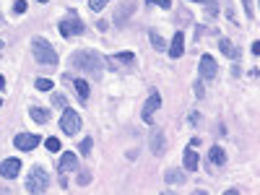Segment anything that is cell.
Returning a JSON list of instances; mask_svg holds the SVG:
<instances>
[{
	"instance_id": "6da1fadb",
	"label": "cell",
	"mask_w": 260,
	"mask_h": 195,
	"mask_svg": "<svg viewBox=\"0 0 260 195\" xmlns=\"http://www.w3.org/2000/svg\"><path fill=\"white\" fill-rule=\"evenodd\" d=\"M104 57L96 52V50H76L71 55V68L73 71H81L83 76H91V78H99L102 71H104Z\"/></svg>"
},
{
	"instance_id": "7a4b0ae2",
	"label": "cell",
	"mask_w": 260,
	"mask_h": 195,
	"mask_svg": "<svg viewBox=\"0 0 260 195\" xmlns=\"http://www.w3.org/2000/svg\"><path fill=\"white\" fill-rule=\"evenodd\" d=\"M31 52H34V60L42 62V65H47V68H55L57 65V52H55V47L45 37H34L31 39Z\"/></svg>"
},
{
	"instance_id": "3957f363",
	"label": "cell",
	"mask_w": 260,
	"mask_h": 195,
	"mask_svg": "<svg viewBox=\"0 0 260 195\" xmlns=\"http://www.w3.org/2000/svg\"><path fill=\"white\" fill-rule=\"evenodd\" d=\"M47 187H50V175L42 167H34L26 177V190L29 192H47Z\"/></svg>"
},
{
	"instance_id": "277c9868",
	"label": "cell",
	"mask_w": 260,
	"mask_h": 195,
	"mask_svg": "<svg viewBox=\"0 0 260 195\" xmlns=\"http://www.w3.org/2000/svg\"><path fill=\"white\" fill-rule=\"evenodd\" d=\"M57 31H60L62 37H78V34H83V31H86V26H83V21L76 16V11H71V13H68V18L60 21Z\"/></svg>"
},
{
	"instance_id": "5b68a950",
	"label": "cell",
	"mask_w": 260,
	"mask_h": 195,
	"mask_svg": "<svg viewBox=\"0 0 260 195\" xmlns=\"http://www.w3.org/2000/svg\"><path fill=\"white\" fill-rule=\"evenodd\" d=\"M60 127L65 136H76L81 130V115L76 110H71V107H65L62 110V117H60Z\"/></svg>"
},
{
	"instance_id": "8992f818",
	"label": "cell",
	"mask_w": 260,
	"mask_h": 195,
	"mask_svg": "<svg viewBox=\"0 0 260 195\" xmlns=\"http://www.w3.org/2000/svg\"><path fill=\"white\" fill-rule=\"evenodd\" d=\"M104 62L110 65L112 71H130V68H133V62H136V55L133 52H117V55L104 57Z\"/></svg>"
},
{
	"instance_id": "52a82bcc",
	"label": "cell",
	"mask_w": 260,
	"mask_h": 195,
	"mask_svg": "<svg viewBox=\"0 0 260 195\" xmlns=\"http://www.w3.org/2000/svg\"><path fill=\"white\" fill-rule=\"evenodd\" d=\"M148 146H151V154H154V156H164V151H167V133H164L161 127H154V130H151Z\"/></svg>"
},
{
	"instance_id": "ba28073f",
	"label": "cell",
	"mask_w": 260,
	"mask_h": 195,
	"mask_svg": "<svg viewBox=\"0 0 260 195\" xmlns=\"http://www.w3.org/2000/svg\"><path fill=\"white\" fill-rule=\"evenodd\" d=\"M161 107V96H159V91H151V96L146 99V104H143V110H141V117H143V122L146 125H151V120H154V112Z\"/></svg>"
},
{
	"instance_id": "9c48e42d",
	"label": "cell",
	"mask_w": 260,
	"mask_h": 195,
	"mask_svg": "<svg viewBox=\"0 0 260 195\" xmlns=\"http://www.w3.org/2000/svg\"><path fill=\"white\" fill-rule=\"evenodd\" d=\"M42 143V138L39 136H31V133H18L16 138H13V146L18 148V151H31V148H37Z\"/></svg>"
},
{
	"instance_id": "30bf717a",
	"label": "cell",
	"mask_w": 260,
	"mask_h": 195,
	"mask_svg": "<svg viewBox=\"0 0 260 195\" xmlns=\"http://www.w3.org/2000/svg\"><path fill=\"white\" fill-rule=\"evenodd\" d=\"M198 71H201V78H216V73H219V65H216V60L211 55H203L201 62H198Z\"/></svg>"
},
{
	"instance_id": "8fae6325",
	"label": "cell",
	"mask_w": 260,
	"mask_h": 195,
	"mask_svg": "<svg viewBox=\"0 0 260 195\" xmlns=\"http://www.w3.org/2000/svg\"><path fill=\"white\" fill-rule=\"evenodd\" d=\"M21 167L24 164H21L18 159H6L3 164H0V175H3L6 180H16L21 175Z\"/></svg>"
},
{
	"instance_id": "7c38bea8",
	"label": "cell",
	"mask_w": 260,
	"mask_h": 195,
	"mask_svg": "<svg viewBox=\"0 0 260 195\" xmlns=\"http://www.w3.org/2000/svg\"><path fill=\"white\" fill-rule=\"evenodd\" d=\"M182 55H185V34H182V31H177L175 37H172L169 57H172V60H177V57H182Z\"/></svg>"
},
{
	"instance_id": "4fadbf2b",
	"label": "cell",
	"mask_w": 260,
	"mask_h": 195,
	"mask_svg": "<svg viewBox=\"0 0 260 195\" xmlns=\"http://www.w3.org/2000/svg\"><path fill=\"white\" fill-rule=\"evenodd\" d=\"M57 169H60V175H65V172H73V169H78V156H76V154H71V151H65V154L60 156V164H57Z\"/></svg>"
},
{
	"instance_id": "5bb4252c",
	"label": "cell",
	"mask_w": 260,
	"mask_h": 195,
	"mask_svg": "<svg viewBox=\"0 0 260 195\" xmlns=\"http://www.w3.org/2000/svg\"><path fill=\"white\" fill-rule=\"evenodd\" d=\"M198 154H195V148H185V154H182V169H187V172H195L198 169Z\"/></svg>"
},
{
	"instance_id": "9a60e30c",
	"label": "cell",
	"mask_w": 260,
	"mask_h": 195,
	"mask_svg": "<svg viewBox=\"0 0 260 195\" xmlns=\"http://www.w3.org/2000/svg\"><path fill=\"white\" fill-rule=\"evenodd\" d=\"M224 161H226V154H224V148H221V146H211V148H208V164L224 167Z\"/></svg>"
},
{
	"instance_id": "2e32d148",
	"label": "cell",
	"mask_w": 260,
	"mask_h": 195,
	"mask_svg": "<svg viewBox=\"0 0 260 195\" xmlns=\"http://www.w3.org/2000/svg\"><path fill=\"white\" fill-rule=\"evenodd\" d=\"M68 83H71L73 89H76V94H78V99H81V102H86V99H89V94H91V91H89V83H86L83 78H71Z\"/></svg>"
},
{
	"instance_id": "e0dca14e",
	"label": "cell",
	"mask_w": 260,
	"mask_h": 195,
	"mask_svg": "<svg viewBox=\"0 0 260 195\" xmlns=\"http://www.w3.org/2000/svg\"><path fill=\"white\" fill-rule=\"evenodd\" d=\"M164 180L172 182V185H182V182L187 180V169H185V172H182V169H167Z\"/></svg>"
},
{
	"instance_id": "ac0fdd59",
	"label": "cell",
	"mask_w": 260,
	"mask_h": 195,
	"mask_svg": "<svg viewBox=\"0 0 260 195\" xmlns=\"http://www.w3.org/2000/svg\"><path fill=\"white\" fill-rule=\"evenodd\" d=\"M219 47H221V52H224L226 57H232V60H240V50H237L229 39H219Z\"/></svg>"
},
{
	"instance_id": "d6986e66",
	"label": "cell",
	"mask_w": 260,
	"mask_h": 195,
	"mask_svg": "<svg viewBox=\"0 0 260 195\" xmlns=\"http://www.w3.org/2000/svg\"><path fill=\"white\" fill-rule=\"evenodd\" d=\"M29 115H31V120H34V122H39V125L50 120V110H42V107H31Z\"/></svg>"
},
{
	"instance_id": "ffe728a7",
	"label": "cell",
	"mask_w": 260,
	"mask_h": 195,
	"mask_svg": "<svg viewBox=\"0 0 260 195\" xmlns=\"http://www.w3.org/2000/svg\"><path fill=\"white\" fill-rule=\"evenodd\" d=\"M148 39H151V45H154V50H156V52H164V50H167V42H164V39H161L154 29L148 31Z\"/></svg>"
},
{
	"instance_id": "44dd1931",
	"label": "cell",
	"mask_w": 260,
	"mask_h": 195,
	"mask_svg": "<svg viewBox=\"0 0 260 195\" xmlns=\"http://www.w3.org/2000/svg\"><path fill=\"white\" fill-rule=\"evenodd\" d=\"M34 86H37L39 91H52V81H50V78H42V76L34 81Z\"/></svg>"
},
{
	"instance_id": "7402d4cb",
	"label": "cell",
	"mask_w": 260,
	"mask_h": 195,
	"mask_svg": "<svg viewBox=\"0 0 260 195\" xmlns=\"http://www.w3.org/2000/svg\"><path fill=\"white\" fill-rule=\"evenodd\" d=\"M91 146H94V141H91L89 136H86V138H83V141L78 143V151H81L83 156H89V151H91Z\"/></svg>"
},
{
	"instance_id": "603a6c76",
	"label": "cell",
	"mask_w": 260,
	"mask_h": 195,
	"mask_svg": "<svg viewBox=\"0 0 260 195\" xmlns=\"http://www.w3.org/2000/svg\"><path fill=\"white\" fill-rule=\"evenodd\" d=\"M52 104L57 107V110H65V107H68V99H65V94H52Z\"/></svg>"
},
{
	"instance_id": "cb8c5ba5",
	"label": "cell",
	"mask_w": 260,
	"mask_h": 195,
	"mask_svg": "<svg viewBox=\"0 0 260 195\" xmlns=\"http://www.w3.org/2000/svg\"><path fill=\"white\" fill-rule=\"evenodd\" d=\"M192 89H195V96H198V99H203V96H206V86H203V78H198V81H195V86H192Z\"/></svg>"
},
{
	"instance_id": "d4e9b609",
	"label": "cell",
	"mask_w": 260,
	"mask_h": 195,
	"mask_svg": "<svg viewBox=\"0 0 260 195\" xmlns=\"http://www.w3.org/2000/svg\"><path fill=\"white\" fill-rule=\"evenodd\" d=\"M107 3H112V0H89V8H91V11L96 13V11H102V8H104Z\"/></svg>"
},
{
	"instance_id": "484cf974",
	"label": "cell",
	"mask_w": 260,
	"mask_h": 195,
	"mask_svg": "<svg viewBox=\"0 0 260 195\" xmlns=\"http://www.w3.org/2000/svg\"><path fill=\"white\" fill-rule=\"evenodd\" d=\"M242 6H245V13L250 16V21H255V6H252V0H242Z\"/></svg>"
},
{
	"instance_id": "4316f807",
	"label": "cell",
	"mask_w": 260,
	"mask_h": 195,
	"mask_svg": "<svg viewBox=\"0 0 260 195\" xmlns=\"http://www.w3.org/2000/svg\"><path fill=\"white\" fill-rule=\"evenodd\" d=\"M45 146H47V151H60V141L52 136V138H47L45 141Z\"/></svg>"
},
{
	"instance_id": "83f0119b",
	"label": "cell",
	"mask_w": 260,
	"mask_h": 195,
	"mask_svg": "<svg viewBox=\"0 0 260 195\" xmlns=\"http://www.w3.org/2000/svg\"><path fill=\"white\" fill-rule=\"evenodd\" d=\"M146 6H159V8H169L172 0H146Z\"/></svg>"
},
{
	"instance_id": "f1b7e54d",
	"label": "cell",
	"mask_w": 260,
	"mask_h": 195,
	"mask_svg": "<svg viewBox=\"0 0 260 195\" xmlns=\"http://www.w3.org/2000/svg\"><path fill=\"white\" fill-rule=\"evenodd\" d=\"M13 11L16 13H26V0H18V3L13 6Z\"/></svg>"
},
{
	"instance_id": "f546056e",
	"label": "cell",
	"mask_w": 260,
	"mask_h": 195,
	"mask_svg": "<svg viewBox=\"0 0 260 195\" xmlns=\"http://www.w3.org/2000/svg\"><path fill=\"white\" fill-rule=\"evenodd\" d=\"M91 177L89 175H86V172H81V175H78V185H86V182H89Z\"/></svg>"
},
{
	"instance_id": "4dcf8cb0",
	"label": "cell",
	"mask_w": 260,
	"mask_h": 195,
	"mask_svg": "<svg viewBox=\"0 0 260 195\" xmlns=\"http://www.w3.org/2000/svg\"><path fill=\"white\" fill-rule=\"evenodd\" d=\"M195 3H208V6H211V11H213V3H216V0H195Z\"/></svg>"
},
{
	"instance_id": "1f68e13d",
	"label": "cell",
	"mask_w": 260,
	"mask_h": 195,
	"mask_svg": "<svg viewBox=\"0 0 260 195\" xmlns=\"http://www.w3.org/2000/svg\"><path fill=\"white\" fill-rule=\"evenodd\" d=\"M3 89H6V78H3V76H0V91H3Z\"/></svg>"
},
{
	"instance_id": "d6a6232c",
	"label": "cell",
	"mask_w": 260,
	"mask_h": 195,
	"mask_svg": "<svg viewBox=\"0 0 260 195\" xmlns=\"http://www.w3.org/2000/svg\"><path fill=\"white\" fill-rule=\"evenodd\" d=\"M0 26H3V11H0Z\"/></svg>"
},
{
	"instance_id": "836d02e7",
	"label": "cell",
	"mask_w": 260,
	"mask_h": 195,
	"mask_svg": "<svg viewBox=\"0 0 260 195\" xmlns=\"http://www.w3.org/2000/svg\"><path fill=\"white\" fill-rule=\"evenodd\" d=\"M0 52H3V39H0Z\"/></svg>"
},
{
	"instance_id": "e575fe53",
	"label": "cell",
	"mask_w": 260,
	"mask_h": 195,
	"mask_svg": "<svg viewBox=\"0 0 260 195\" xmlns=\"http://www.w3.org/2000/svg\"><path fill=\"white\" fill-rule=\"evenodd\" d=\"M39 3H47V0H39Z\"/></svg>"
},
{
	"instance_id": "d590c367",
	"label": "cell",
	"mask_w": 260,
	"mask_h": 195,
	"mask_svg": "<svg viewBox=\"0 0 260 195\" xmlns=\"http://www.w3.org/2000/svg\"><path fill=\"white\" fill-rule=\"evenodd\" d=\"M0 104H3V99H0Z\"/></svg>"
}]
</instances>
